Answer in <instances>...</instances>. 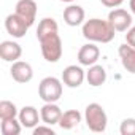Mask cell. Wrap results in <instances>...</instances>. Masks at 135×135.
Instances as JSON below:
<instances>
[{
  "mask_svg": "<svg viewBox=\"0 0 135 135\" xmlns=\"http://www.w3.org/2000/svg\"><path fill=\"white\" fill-rule=\"evenodd\" d=\"M114 27L105 19H89L83 24V37L94 43H110L114 38Z\"/></svg>",
  "mask_w": 135,
  "mask_h": 135,
  "instance_id": "6da1fadb",
  "label": "cell"
},
{
  "mask_svg": "<svg viewBox=\"0 0 135 135\" xmlns=\"http://www.w3.org/2000/svg\"><path fill=\"white\" fill-rule=\"evenodd\" d=\"M84 119H86L88 127L92 132L100 133V132L107 130L108 116H107L105 110L102 108V105H99V103H89L86 107V110H84Z\"/></svg>",
  "mask_w": 135,
  "mask_h": 135,
  "instance_id": "7a4b0ae2",
  "label": "cell"
},
{
  "mask_svg": "<svg viewBox=\"0 0 135 135\" xmlns=\"http://www.w3.org/2000/svg\"><path fill=\"white\" fill-rule=\"evenodd\" d=\"M38 95L40 99L46 102H57L62 97V81L54 76H46L38 84Z\"/></svg>",
  "mask_w": 135,
  "mask_h": 135,
  "instance_id": "3957f363",
  "label": "cell"
},
{
  "mask_svg": "<svg viewBox=\"0 0 135 135\" xmlns=\"http://www.w3.org/2000/svg\"><path fill=\"white\" fill-rule=\"evenodd\" d=\"M40 45H41V54L45 57V60L48 62H57L60 57H62V40L59 37L57 32L38 40Z\"/></svg>",
  "mask_w": 135,
  "mask_h": 135,
  "instance_id": "277c9868",
  "label": "cell"
},
{
  "mask_svg": "<svg viewBox=\"0 0 135 135\" xmlns=\"http://www.w3.org/2000/svg\"><path fill=\"white\" fill-rule=\"evenodd\" d=\"M108 21L114 27L116 32H127L132 26V16L124 8H114L108 15Z\"/></svg>",
  "mask_w": 135,
  "mask_h": 135,
  "instance_id": "5b68a950",
  "label": "cell"
},
{
  "mask_svg": "<svg viewBox=\"0 0 135 135\" xmlns=\"http://www.w3.org/2000/svg\"><path fill=\"white\" fill-rule=\"evenodd\" d=\"M86 80V73L78 65H69L62 72V83L69 88H80Z\"/></svg>",
  "mask_w": 135,
  "mask_h": 135,
  "instance_id": "8992f818",
  "label": "cell"
},
{
  "mask_svg": "<svg viewBox=\"0 0 135 135\" xmlns=\"http://www.w3.org/2000/svg\"><path fill=\"white\" fill-rule=\"evenodd\" d=\"M10 73H11V78L19 83V84H26L29 83L32 78H33V70H32V65L29 62H24V60H16L13 62L11 69H10Z\"/></svg>",
  "mask_w": 135,
  "mask_h": 135,
  "instance_id": "52a82bcc",
  "label": "cell"
},
{
  "mask_svg": "<svg viewBox=\"0 0 135 135\" xmlns=\"http://www.w3.org/2000/svg\"><path fill=\"white\" fill-rule=\"evenodd\" d=\"M5 29H7V32H8L11 37H15V38H22V37L27 33L29 26H27V22H26L19 15L13 13V15H8V16L5 18Z\"/></svg>",
  "mask_w": 135,
  "mask_h": 135,
  "instance_id": "ba28073f",
  "label": "cell"
},
{
  "mask_svg": "<svg viewBox=\"0 0 135 135\" xmlns=\"http://www.w3.org/2000/svg\"><path fill=\"white\" fill-rule=\"evenodd\" d=\"M16 15H19L29 27L33 26L35 19H37V3L35 0H19L16 3Z\"/></svg>",
  "mask_w": 135,
  "mask_h": 135,
  "instance_id": "9c48e42d",
  "label": "cell"
},
{
  "mask_svg": "<svg viewBox=\"0 0 135 135\" xmlns=\"http://www.w3.org/2000/svg\"><path fill=\"white\" fill-rule=\"evenodd\" d=\"M22 56V48L13 40H5L0 43V57L5 62H16Z\"/></svg>",
  "mask_w": 135,
  "mask_h": 135,
  "instance_id": "30bf717a",
  "label": "cell"
},
{
  "mask_svg": "<svg viewBox=\"0 0 135 135\" xmlns=\"http://www.w3.org/2000/svg\"><path fill=\"white\" fill-rule=\"evenodd\" d=\"M100 57V49L94 45V43H88L83 45L78 51V62L84 67H91L94 65Z\"/></svg>",
  "mask_w": 135,
  "mask_h": 135,
  "instance_id": "8fae6325",
  "label": "cell"
},
{
  "mask_svg": "<svg viewBox=\"0 0 135 135\" xmlns=\"http://www.w3.org/2000/svg\"><path fill=\"white\" fill-rule=\"evenodd\" d=\"M40 116H41V121L48 126H54V124H59L60 118H62V110L56 105V102H46L41 110H40Z\"/></svg>",
  "mask_w": 135,
  "mask_h": 135,
  "instance_id": "7c38bea8",
  "label": "cell"
},
{
  "mask_svg": "<svg viewBox=\"0 0 135 135\" xmlns=\"http://www.w3.org/2000/svg\"><path fill=\"white\" fill-rule=\"evenodd\" d=\"M18 119L21 121L22 127H26V129H33V127L38 126V121L41 119V116H40V113H38V110H37L35 107L27 105V107H22V108L19 110Z\"/></svg>",
  "mask_w": 135,
  "mask_h": 135,
  "instance_id": "4fadbf2b",
  "label": "cell"
},
{
  "mask_svg": "<svg viewBox=\"0 0 135 135\" xmlns=\"http://www.w3.org/2000/svg\"><path fill=\"white\" fill-rule=\"evenodd\" d=\"M84 16H86V13H84L83 7H80V5H69L64 10V21L72 27L81 26L84 21Z\"/></svg>",
  "mask_w": 135,
  "mask_h": 135,
  "instance_id": "5bb4252c",
  "label": "cell"
},
{
  "mask_svg": "<svg viewBox=\"0 0 135 135\" xmlns=\"http://www.w3.org/2000/svg\"><path fill=\"white\" fill-rule=\"evenodd\" d=\"M118 52H119L122 67H124L129 73H133L135 75V48L126 43V45H121L119 46Z\"/></svg>",
  "mask_w": 135,
  "mask_h": 135,
  "instance_id": "9a60e30c",
  "label": "cell"
},
{
  "mask_svg": "<svg viewBox=\"0 0 135 135\" xmlns=\"http://www.w3.org/2000/svg\"><path fill=\"white\" fill-rule=\"evenodd\" d=\"M86 80H88V83L91 86L99 88V86L105 84V81H107V72H105V69H103L102 65L94 64V65L89 67V70L86 72Z\"/></svg>",
  "mask_w": 135,
  "mask_h": 135,
  "instance_id": "2e32d148",
  "label": "cell"
},
{
  "mask_svg": "<svg viewBox=\"0 0 135 135\" xmlns=\"http://www.w3.org/2000/svg\"><path fill=\"white\" fill-rule=\"evenodd\" d=\"M80 122H81V113L78 110H69V111L62 113V118L59 121V126L62 129H65V130H70V129L76 127Z\"/></svg>",
  "mask_w": 135,
  "mask_h": 135,
  "instance_id": "e0dca14e",
  "label": "cell"
},
{
  "mask_svg": "<svg viewBox=\"0 0 135 135\" xmlns=\"http://www.w3.org/2000/svg\"><path fill=\"white\" fill-rule=\"evenodd\" d=\"M57 30H59V27H57L56 19H52V18H43L40 21V24H38V29H37V38L41 40V38H45V37L57 32Z\"/></svg>",
  "mask_w": 135,
  "mask_h": 135,
  "instance_id": "ac0fdd59",
  "label": "cell"
},
{
  "mask_svg": "<svg viewBox=\"0 0 135 135\" xmlns=\"http://www.w3.org/2000/svg\"><path fill=\"white\" fill-rule=\"evenodd\" d=\"M19 114L16 105L10 100H2L0 102V121H5V119H11L16 118Z\"/></svg>",
  "mask_w": 135,
  "mask_h": 135,
  "instance_id": "d6986e66",
  "label": "cell"
},
{
  "mask_svg": "<svg viewBox=\"0 0 135 135\" xmlns=\"http://www.w3.org/2000/svg\"><path fill=\"white\" fill-rule=\"evenodd\" d=\"M21 121H16V118L2 121V133L3 135H19L21 133Z\"/></svg>",
  "mask_w": 135,
  "mask_h": 135,
  "instance_id": "ffe728a7",
  "label": "cell"
},
{
  "mask_svg": "<svg viewBox=\"0 0 135 135\" xmlns=\"http://www.w3.org/2000/svg\"><path fill=\"white\" fill-rule=\"evenodd\" d=\"M121 135H135V119L133 118H127L121 122L119 127Z\"/></svg>",
  "mask_w": 135,
  "mask_h": 135,
  "instance_id": "44dd1931",
  "label": "cell"
},
{
  "mask_svg": "<svg viewBox=\"0 0 135 135\" xmlns=\"http://www.w3.org/2000/svg\"><path fill=\"white\" fill-rule=\"evenodd\" d=\"M40 133H48V135H54V130L51 129V126H37L33 127V135H40Z\"/></svg>",
  "mask_w": 135,
  "mask_h": 135,
  "instance_id": "7402d4cb",
  "label": "cell"
},
{
  "mask_svg": "<svg viewBox=\"0 0 135 135\" xmlns=\"http://www.w3.org/2000/svg\"><path fill=\"white\" fill-rule=\"evenodd\" d=\"M126 41H127V45H130V46L135 48V26L127 30V33H126Z\"/></svg>",
  "mask_w": 135,
  "mask_h": 135,
  "instance_id": "603a6c76",
  "label": "cell"
},
{
  "mask_svg": "<svg viewBox=\"0 0 135 135\" xmlns=\"http://www.w3.org/2000/svg\"><path fill=\"white\" fill-rule=\"evenodd\" d=\"M100 2H102V5H105L108 8H118L124 0H100Z\"/></svg>",
  "mask_w": 135,
  "mask_h": 135,
  "instance_id": "cb8c5ba5",
  "label": "cell"
},
{
  "mask_svg": "<svg viewBox=\"0 0 135 135\" xmlns=\"http://www.w3.org/2000/svg\"><path fill=\"white\" fill-rule=\"evenodd\" d=\"M129 7H130V11L135 15V0H130V2H129Z\"/></svg>",
  "mask_w": 135,
  "mask_h": 135,
  "instance_id": "d4e9b609",
  "label": "cell"
},
{
  "mask_svg": "<svg viewBox=\"0 0 135 135\" xmlns=\"http://www.w3.org/2000/svg\"><path fill=\"white\" fill-rule=\"evenodd\" d=\"M60 2H67V3H72V2H75V0H60Z\"/></svg>",
  "mask_w": 135,
  "mask_h": 135,
  "instance_id": "484cf974",
  "label": "cell"
}]
</instances>
